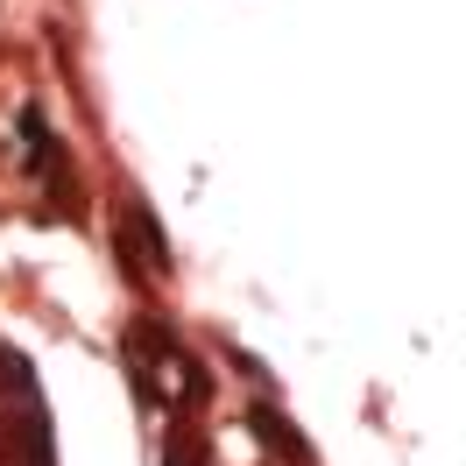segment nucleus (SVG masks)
Returning a JSON list of instances; mask_svg holds the SVG:
<instances>
[{
  "label": "nucleus",
  "mask_w": 466,
  "mask_h": 466,
  "mask_svg": "<svg viewBox=\"0 0 466 466\" xmlns=\"http://www.w3.org/2000/svg\"><path fill=\"white\" fill-rule=\"evenodd\" d=\"M255 424H262V438H268V445H276V452H290L297 466L311 460V445L297 438V424H290V417H276V410H255Z\"/></svg>",
  "instance_id": "obj_1"
}]
</instances>
